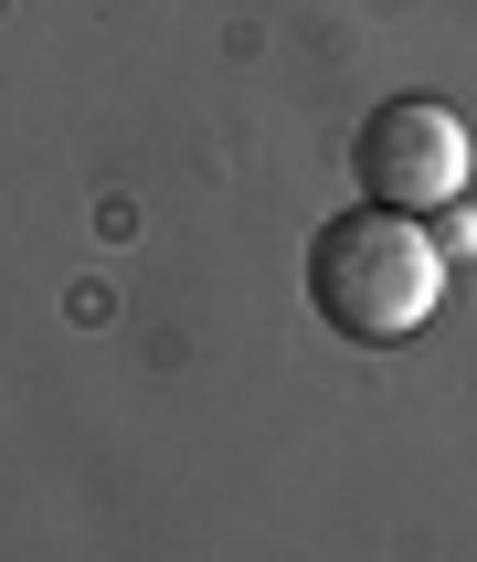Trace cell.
<instances>
[{"label": "cell", "mask_w": 477, "mask_h": 562, "mask_svg": "<svg viewBox=\"0 0 477 562\" xmlns=\"http://www.w3.org/2000/svg\"><path fill=\"white\" fill-rule=\"evenodd\" d=\"M435 297H445V245L413 213L361 202V213L308 234V308L329 318L340 340L393 350V340H413V329L435 318Z\"/></svg>", "instance_id": "6da1fadb"}, {"label": "cell", "mask_w": 477, "mask_h": 562, "mask_svg": "<svg viewBox=\"0 0 477 562\" xmlns=\"http://www.w3.org/2000/svg\"><path fill=\"white\" fill-rule=\"evenodd\" d=\"M350 170H361V202L424 223V213H445V202H467V117L435 106V95H393V106L361 117Z\"/></svg>", "instance_id": "7a4b0ae2"}, {"label": "cell", "mask_w": 477, "mask_h": 562, "mask_svg": "<svg viewBox=\"0 0 477 562\" xmlns=\"http://www.w3.org/2000/svg\"><path fill=\"white\" fill-rule=\"evenodd\" d=\"M435 245H445V266H456V255H477V213H467V202H445V234H435Z\"/></svg>", "instance_id": "3957f363"}]
</instances>
